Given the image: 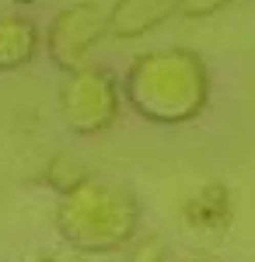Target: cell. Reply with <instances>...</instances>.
Returning a JSON list of instances; mask_svg holds the SVG:
<instances>
[{"label": "cell", "instance_id": "1", "mask_svg": "<svg viewBox=\"0 0 255 262\" xmlns=\"http://www.w3.org/2000/svg\"><path fill=\"white\" fill-rule=\"evenodd\" d=\"M210 70L199 53L185 46L147 49L130 63L122 98L143 122L182 126L210 105Z\"/></svg>", "mask_w": 255, "mask_h": 262}, {"label": "cell", "instance_id": "2", "mask_svg": "<svg viewBox=\"0 0 255 262\" xmlns=\"http://www.w3.org/2000/svg\"><path fill=\"white\" fill-rule=\"evenodd\" d=\"M140 221L143 210L137 192L98 175H80L70 189L56 196L53 210L59 242L80 255L122 252L140 234Z\"/></svg>", "mask_w": 255, "mask_h": 262}, {"label": "cell", "instance_id": "3", "mask_svg": "<svg viewBox=\"0 0 255 262\" xmlns=\"http://www.w3.org/2000/svg\"><path fill=\"white\" fill-rule=\"evenodd\" d=\"M122 91L112 70L105 67H80L63 74L59 81V116L70 133L77 137H98L119 119Z\"/></svg>", "mask_w": 255, "mask_h": 262}, {"label": "cell", "instance_id": "4", "mask_svg": "<svg viewBox=\"0 0 255 262\" xmlns=\"http://www.w3.org/2000/svg\"><path fill=\"white\" fill-rule=\"evenodd\" d=\"M105 35H109V11L95 0H80L53 18L46 32V49L49 60L59 67V74H70L80 67H91V56Z\"/></svg>", "mask_w": 255, "mask_h": 262}, {"label": "cell", "instance_id": "5", "mask_svg": "<svg viewBox=\"0 0 255 262\" xmlns=\"http://www.w3.org/2000/svg\"><path fill=\"white\" fill-rule=\"evenodd\" d=\"M178 14V0H116L109 7V35L116 42L140 39Z\"/></svg>", "mask_w": 255, "mask_h": 262}, {"label": "cell", "instance_id": "6", "mask_svg": "<svg viewBox=\"0 0 255 262\" xmlns=\"http://www.w3.org/2000/svg\"><path fill=\"white\" fill-rule=\"evenodd\" d=\"M42 32L25 14H0V74H18L39 56Z\"/></svg>", "mask_w": 255, "mask_h": 262}, {"label": "cell", "instance_id": "7", "mask_svg": "<svg viewBox=\"0 0 255 262\" xmlns=\"http://www.w3.org/2000/svg\"><path fill=\"white\" fill-rule=\"evenodd\" d=\"M182 213H185V224H193L196 231L217 234V231H227L235 203H231V192L220 182H206V185L193 189V196L185 200Z\"/></svg>", "mask_w": 255, "mask_h": 262}, {"label": "cell", "instance_id": "8", "mask_svg": "<svg viewBox=\"0 0 255 262\" xmlns=\"http://www.w3.org/2000/svg\"><path fill=\"white\" fill-rule=\"evenodd\" d=\"M122 262H172V252L157 234H137L122 248Z\"/></svg>", "mask_w": 255, "mask_h": 262}, {"label": "cell", "instance_id": "9", "mask_svg": "<svg viewBox=\"0 0 255 262\" xmlns=\"http://www.w3.org/2000/svg\"><path fill=\"white\" fill-rule=\"evenodd\" d=\"M235 4H241V0H178V14L182 18H214Z\"/></svg>", "mask_w": 255, "mask_h": 262}, {"label": "cell", "instance_id": "10", "mask_svg": "<svg viewBox=\"0 0 255 262\" xmlns=\"http://www.w3.org/2000/svg\"><path fill=\"white\" fill-rule=\"evenodd\" d=\"M21 262H70L67 255H56V252H35V255H28V259Z\"/></svg>", "mask_w": 255, "mask_h": 262}, {"label": "cell", "instance_id": "11", "mask_svg": "<svg viewBox=\"0 0 255 262\" xmlns=\"http://www.w3.org/2000/svg\"><path fill=\"white\" fill-rule=\"evenodd\" d=\"M178 262H206V259H178Z\"/></svg>", "mask_w": 255, "mask_h": 262}]
</instances>
